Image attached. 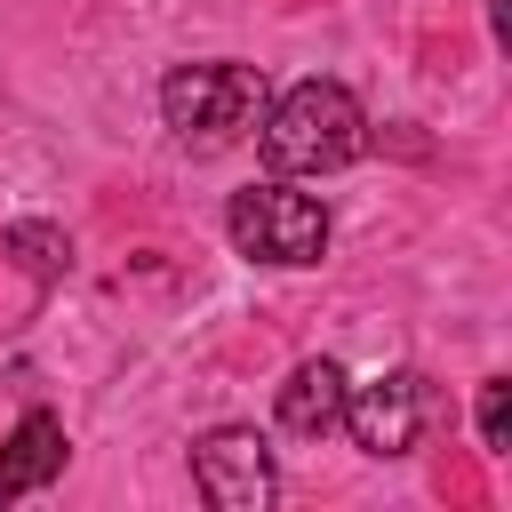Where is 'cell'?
Here are the masks:
<instances>
[{"mask_svg":"<svg viewBox=\"0 0 512 512\" xmlns=\"http://www.w3.org/2000/svg\"><path fill=\"white\" fill-rule=\"evenodd\" d=\"M64 424L48 416V408H32V416H16V432H8V448H0V504H16V496H32V488H48L56 472H64Z\"/></svg>","mask_w":512,"mask_h":512,"instance_id":"cell-6","label":"cell"},{"mask_svg":"<svg viewBox=\"0 0 512 512\" xmlns=\"http://www.w3.org/2000/svg\"><path fill=\"white\" fill-rule=\"evenodd\" d=\"M264 112V72L256 64H176L160 80V120L192 152H224L256 128Z\"/></svg>","mask_w":512,"mask_h":512,"instance_id":"cell-2","label":"cell"},{"mask_svg":"<svg viewBox=\"0 0 512 512\" xmlns=\"http://www.w3.org/2000/svg\"><path fill=\"white\" fill-rule=\"evenodd\" d=\"M256 152L272 176H336L368 152V112L344 80H296L256 112Z\"/></svg>","mask_w":512,"mask_h":512,"instance_id":"cell-1","label":"cell"},{"mask_svg":"<svg viewBox=\"0 0 512 512\" xmlns=\"http://www.w3.org/2000/svg\"><path fill=\"white\" fill-rule=\"evenodd\" d=\"M480 448L488 456H512V384L504 376L480 384Z\"/></svg>","mask_w":512,"mask_h":512,"instance_id":"cell-9","label":"cell"},{"mask_svg":"<svg viewBox=\"0 0 512 512\" xmlns=\"http://www.w3.org/2000/svg\"><path fill=\"white\" fill-rule=\"evenodd\" d=\"M336 416H344V368L336 360H296L288 384H280V432L320 440V432H336Z\"/></svg>","mask_w":512,"mask_h":512,"instance_id":"cell-7","label":"cell"},{"mask_svg":"<svg viewBox=\"0 0 512 512\" xmlns=\"http://www.w3.org/2000/svg\"><path fill=\"white\" fill-rule=\"evenodd\" d=\"M192 488H200V504H216V512H264V504L280 496V472H272L264 432H248V424L200 432V440H192Z\"/></svg>","mask_w":512,"mask_h":512,"instance_id":"cell-5","label":"cell"},{"mask_svg":"<svg viewBox=\"0 0 512 512\" xmlns=\"http://www.w3.org/2000/svg\"><path fill=\"white\" fill-rule=\"evenodd\" d=\"M224 232L240 256L256 264H320L328 256V208L312 192H296L288 176H264V184H240L232 208H224Z\"/></svg>","mask_w":512,"mask_h":512,"instance_id":"cell-3","label":"cell"},{"mask_svg":"<svg viewBox=\"0 0 512 512\" xmlns=\"http://www.w3.org/2000/svg\"><path fill=\"white\" fill-rule=\"evenodd\" d=\"M0 248H8L24 272H40V280H56V272L72 264V240H64L56 224H8V232H0Z\"/></svg>","mask_w":512,"mask_h":512,"instance_id":"cell-8","label":"cell"},{"mask_svg":"<svg viewBox=\"0 0 512 512\" xmlns=\"http://www.w3.org/2000/svg\"><path fill=\"white\" fill-rule=\"evenodd\" d=\"M344 432H352V448L360 456H408L416 440H424V424H432V384L416 376V368H384L376 384H344V416H336Z\"/></svg>","mask_w":512,"mask_h":512,"instance_id":"cell-4","label":"cell"}]
</instances>
